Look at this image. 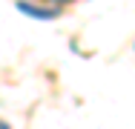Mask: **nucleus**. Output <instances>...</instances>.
Segmentation results:
<instances>
[{
	"instance_id": "f03ea898",
	"label": "nucleus",
	"mask_w": 135,
	"mask_h": 129,
	"mask_svg": "<svg viewBox=\"0 0 135 129\" xmlns=\"http://www.w3.org/2000/svg\"><path fill=\"white\" fill-rule=\"evenodd\" d=\"M0 129H9V123H3V121H0Z\"/></svg>"
},
{
	"instance_id": "f257e3e1",
	"label": "nucleus",
	"mask_w": 135,
	"mask_h": 129,
	"mask_svg": "<svg viewBox=\"0 0 135 129\" xmlns=\"http://www.w3.org/2000/svg\"><path fill=\"white\" fill-rule=\"evenodd\" d=\"M15 9L20 12V14H26V17H35V20H55L57 14H60V3H52V6H32L26 0H20V3H15Z\"/></svg>"
}]
</instances>
